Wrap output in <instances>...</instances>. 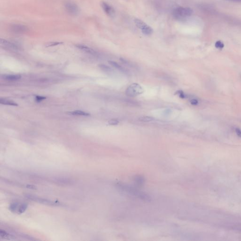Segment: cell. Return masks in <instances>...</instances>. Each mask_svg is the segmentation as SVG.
<instances>
[{"mask_svg": "<svg viewBox=\"0 0 241 241\" xmlns=\"http://www.w3.org/2000/svg\"><path fill=\"white\" fill-rule=\"evenodd\" d=\"M21 76L19 74H11L7 75L4 76V78L6 80L10 81H17L21 79Z\"/></svg>", "mask_w": 241, "mask_h": 241, "instance_id": "9a60e30c", "label": "cell"}, {"mask_svg": "<svg viewBox=\"0 0 241 241\" xmlns=\"http://www.w3.org/2000/svg\"><path fill=\"white\" fill-rule=\"evenodd\" d=\"M178 93L179 96L180 98H182V99H184V98H185V95L182 91H179V92H178Z\"/></svg>", "mask_w": 241, "mask_h": 241, "instance_id": "cb8c5ba5", "label": "cell"}, {"mask_svg": "<svg viewBox=\"0 0 241 241\" xmlns=\"http://www.w3.org/2000/svg\"><path fill=\"white\" fill-rule=\"evenodd\" d=\"M11 31L16 34H23L28 30V27L22 25H14L10 28Z\"/></svg>", "mask_w": 241, "mask_h": 241, "instance_id": "9c48e42d", "label": "cell"}, {"mask_svg": "<svg viewBox=\"0 0 241 241\" xmlns=\"http://www.w3.org/2000/svg\"><path fill=\"white\" fill-rule=\"evenodd\" d=\"M144 90L140 84L134 83L130 85L126 90V94L130 97L140 95L143 93Z\"/></svg>", "mask_w": 241, "mask_h": 241, "instance_id": "3957f363", "label": "cell"}, {"mask_svg": "<svg viewBox=\"0 0 241 241\" xmlns=\"http://www.w3.org/2000/svg\"><path fill=\"white\" fill-rule=\"evenodd\" d=\"M76 47H77V48H78L80 50L83 51L85 52H87L88 53L91 54H96V52L95 51L93 50L92 49H91V48L88 47L87 46L82 45H76Z\"/></svg>", "mask_w": 241, "mask_h": 241, "instance_id": "30bf717a", "label": "cell"}, {"mask_svg": "<svg viewBox=\"0 0 241 241\" xmlns=\"http://www.w3.org/2000/svg\"><path fill=\"white\" fill-rule=\"evenodd\" d=\"M215 47L218 49H223L224 47V45L223 43V42H222L220 41H218L215 43Z\"/></svg>", "mask_w": 241, "mask_h": 241, "instance_id": "d6986e66", "label": "cell"}, {"mask_svg": "<svg viewBox=\"0 0 241 241\" xmlns=\"http://www.w3.org/2000/svg\"><path fill=\"white\" fill-rule=\"evenodd\" d=\"M0 235H1V237H3V238H4L9 239V238H12V236L7 233H6L4 231H1V232H0Z\"/></svg>", "mask_w": 241, "mask_h": 241, "instance_id": "ac0fdd59", "label": "cell"}, {"mask_svg": "<svg viewBox=\"0 0 241 241\" xmlns=\"http://www.w3.org/2000/svg\"><path fill=\"white\" fill-rule=\"evenodd\" d=\"M108 63H109V64L110 65L113 66L115 68L118 69L119 71H120L122 72V73H124V74H128V71L126 69L124 68V67H122L121 65L118 64L116 62L113 61H108Z\"/></svg>", "mask_w": 241, "mask_h": 241, "instance_id": "8fae6325", "label": "cell"}, {"mask_svg": "<svg viewBox=\"0 0 241 241\" xmlns=\"http://www.w3.org/2000/svg\"><path fill=\"white\" fill-rule=\"evenodd\" d=\"M119 123V122L116 119H111L108 122V124L109 125H116Z\"/></svg>", "mask_w": 241, "mask_h": 241, "instance_id": "ffe728a7", "label": "cell"}, {"mask_svg": "<svg viewBox=\"0 0 241 241\" xmlns=\"http://www.w3.org/2000/svg\"><path fill=\"white\" fill-rule=\"evenodd\" d=\"M138 120L143 122H150L154 121V118L151 116H143L139 118Z\"/></svg>", "mask_w": 241, "mask_h": 241, "instance_id": "2e32d148", "label": "cell"}, {"mask_svg": "<svg viewBox=\"0 0 241 241\" xmlns=\"http://www.w3.org/2000/svg\"><path fill=\"white\" fill-rule=\"evenodd\" d=\"M193 9L189 7H178L174 9L172 15L175 19L183 20L186 17L190 16L193 13Z\"/></svg>", "mask_w": 241, "mask_h": 241, "instance_id": "7a4b0ae2", "label": "cell"}, {"mask_svg": "<svg viewBox=\"0 0 241 241\" xmlns=\"http://www.w3.org/2000/svg\"><path fill=\"white\" fill-rule=\"evenodd\" d=\"M101 5L102 8L103 9V11H104L107 15H108L111 18L115 17V9L112 7L104 1L102 2Z\"/></svg>", "mask_w": 241, "mask_h": 241, "instance_id": "ba28073f", "label": "cell"}, {"mask_svg": "<svg viewBox=\"0 0 241 241\" xmlns=\"http://www.w3.org/2000/svg\"><path fill=\"white\" fill-rule=\"evenodd\" d=\"M236 132L237 135L239 137L241 138V130L239 128H236Z\"/></svg>", "mask_w": 241, "mask_h": 241, "instance_id": "d4e9b609", "label": "cell"}, {"mask_svg": "<svg viewBox=\"0 0 241 241\" xmlns=\"http://www.w3.org/2000/svg\"><path fill=\"white\" fill-rule=\"evenodd\" d=\"M1 45L6 46V47H8V48H9L13 49H18V47L16 45H15L14 43H11V42L5 39H1Z\"/></svg>", "mask_w": 241, "mask_h": 241, "instance_id": "7c38bea8", "label": "cell"}, {"mask_svg": "<svg viewBox=\"0 0 241 241\" xmlns=\"http://www.w3.org/2000/svg\"></svg>", "mask_w": 241, "mask_h": 241, "instance_id": "83f0119b", "label": "cell"}, {"mask_svg": "<svg viewBox=\"0 0 241 241\" xmlns=\"http://www.w3.org/2000/svg\"><path fill=\"white\" fill-rule=\"evenodd\" d=\"M61 43H59V42H51V43H49L48 45H46V47H52V46L60 45Z\"/></svg>", "mask_w": 241, "mask_h": 241, "instance_id": "44dd1931", "label": "cell"}, {"mask_svg": "<svg viewBox=\"0 0 241 241\" xmlns=\"http://www.w3.org/2000/svg\"><path fill=\"white\" fill-rule=\"evenodd\" d=\"M134 23L137 28L140 29L142 33L145 35H150L153 33V29L141 20L136 18L134 20Z\"/></svg>", "mask_w": 241, "mask_h": 241, "instance_id": "5b68a950", "label": "cell"}, {"mask_svg": "<svg viewBox=\"0 0 241 241\" xmlns=\"http://www.w3.org/2000/svg\"><path fill=\"white\" fill-rule=\"evenodd\" d=\"M117 186L119 189H121L123 191L129 194H131L132 196L138 197V198H140L142 199H149V196L132 186H129L126 184H121V183L117 184Z\"/></svg>", "mask_w": 241, "mask_h": 241, "instance_id": "6da1fadb", "label": "cell"}, {"mask_svg": "<svg viewBox=\"0 0 241 241\" xmlns=\"http://www.w3.org/2000/svg\"><path fill=\"white\" fill-rule=\"evenodd\" d=\"M46 99V98L44 96H36L35 97V100L37 101L40 102L41 101H43L45 99Z\"/></svg>", "mask_w": 241, "mask_h": 241, "instance_id": "7402d4cb", "label": "cell"}, {"mask_svg": "<svg viewBox=\"0 0 241 241\" xmlns=\"http://www.w3.org/2000/svg\"><path fill=\"white\" fill-rule=\"evenodd\" d=\"M68 113L70 115H76V116H87L90 115V113H88L85 112L84 111H81V110H75V111H71Z\"/></svg>", "mask_w": 241, "mask_h": 241, "instance_id": "4fadbf2b", "label": "cell"}, {"mask_svg": "<svg viewBox=\"0 0 241 241\" xmlns=\"http://www.w3.org/2000/svg\"><path fill=\"white\" fill-rule=\"evenodd\" d=\"M190 103L192 105H197L198 104V101L196 99H192L190 101Z\"/></svg>", "mask_w": 241, "mask_h": 241, "instance_id": "603a6c76", "label": "cell"}, {"mask_svg": "<svg viewBox=\"0 0 241 241\" xmlns=\"http://www.w3.org/2000/svg\"><path fill=\"white\" fill-rule=\"evenodd\" d=\"M0 103L2 105H8V106H18V105L16 102H15L13 101H10V100H9V99H0Z\"/></svg>", "mask_w": 241, "mask_h": 241, "instance_id": "5bb4252c", "label": "cell"}, {"mask_svg": "<svg viewBox=\"0 0 241 241\" xmlns=\"http://www.w3.org/2000/svg\"><path fill=\"white\" fill-rule=\"evenodd\" d=\"M171 113V110L169 109H167L165 111H164V113L166 115H169V113Z\"/></svg>", "mask_w": 241, "mask_h": 241, "instance_id": "484cf974", "label": "cell"}, {"mask_svg": "<svg viewBox=\"0 0 241 241\" xmlns=\"http://www.w3.org/2000/svg\"><path fill=\"white\" fill-rule=\"evenodd\" d=\"M65 10L72 15H77L79 13V9L78 6L74 3L71 1H67L65 3Z\"/></svg>", "mask_w": 241, "mask_h": 241, "instance_id": "52a82bcc", "label": "cell"}, {"mask_svg": "<svg viewBox=\"0 0 241 241\" xmlns=\"http://www.w3.org/2000/svg\"><path fill=\"white\" fill-rule=\"evenodd\" d=\"M231 1H237V2H240L241 1V0H230Z\"/></svg>", "mask_w": 241, "mask_h": 241, "instance_id": "4316f807", "label": "cell"}, {"mask_svg": "<svg viewBox=\"0 0 241 241\" xmlns=\"http://www.w3.org/2000/svg\"><path fill=\"white\" fill-rule=\"evenodd\" d=\"M99 67L101 70L104 71V72H107V73H110L112 71V70L111 68L108 67V66H107V65H104V64L99 65Z\"/></svg>", "mask_w": 241, "mask_h": 241, "instance_id": "e0dca14e", "label": "cell"}, {"mask_svg": "<svg viewBox=\"0 0 241 241\" xmlns=\"http://www.w3.org/2000/svg\"><path fill=\"white\" fill-rule=\"evenodd\" d=\"M26 197L29 199L31 200L32 201L39 203L45 204V205H52V206H59L61 205V203L57 201H53L50 200L46 199L45 198H41L36 196H33L31 194H26Z\"/></svg>", "mask_w": 241, "mask_h": 241, "instance_id": "277c9868", "label": "cell"}, {"mask_svg": "<svg viewBox=\"0 0 241 241\" xmlns=\"http://www.w3.org/2000/svg\"><path fill=\"white\" fill-rule=\"evenodd\" d=\"M28 208V205L26 203H12L9 206V210L11 212L20 214L24 213Z\"/></svg>", "mask_w": 241, "mask_h": 241, "instance_id": "8992f818", "label": "cell"}]
</instances>
